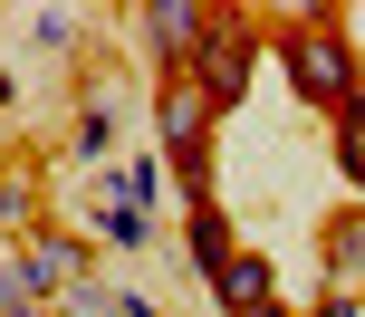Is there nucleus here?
<instances>
[{"label": "nucleus", "instance_id": "nucleus-19", "mask_svg": "<svg viewBox=\"0 0 365 317\" xmlns=\"http://www.w3.org/2000/svg\"><path fill=\"white\" fill-rule=\"evenodd\" d=\"M0 106H10V68H0Z\"/></svg>", "mask_w": 365, "mask_h": 317}, {"label": "nucleus", "instance_id": "nucleus-18", "mask_svg": "<svg viewBox=\"0 0 365 317\" xmlns=\"http://www.w3.org/2000/svg\"><path fill=\"white\" fill-rule=\"evenodd\" d=\"M0 317H58V308H0Z\"/></svg>", "mask_w": 365, "mask_h": 317}, {"label": "nucleus", "instance_id": "nucleus-9", "mask_svg": "<svg viewBox=\"0 0 365 317\" xmlns=\"http://www.w3.org/2000/svg\"><path fill=\"white\" fill-rule=\"evenodd\" d=\"M327 135H336V173H346V183H356V202H365V106H346Z\"/></svg>", "mask_w": 365, "mask_h": 317}, {"label": "nucleus", "instance_id": "nucleus-10", "mask_svg": "<svg viewBox=\"0 0 365 317\" xmlns=\"http://www.w3.org/2000/svg\"><path fill=\"white\" fill-rule=\"evenodd\" d=\"M96 183H106V202L154 212V192H164V164H125V173H96Z\"/></svg>", "mask_w": 365, "mask_h": 317}, {"label": "nucleus", "instance_id": "nucleus-2", "mask_svg": "<svg viewBox=\"0 0 365 317\" xmlns=\"http://www.w3.org/2000/svg\"><path fill=\"white\" fill-rule=\"evenodd\" d=\"M212 125H221V106L202 96V77L154 87V135H164V173H173L182 202H212Z\"/></svg>", "mask_w": 365, "mask_h": 317}, {"label": "nucleus", "instance_id": "nucleus-8", "mask_svg": "<svg viewBox=\"0 0 365 317\" xmlns=\"http://www.w3.org/2000/svg\"><path fill=\"white\" fill-rule=\"evenodd\" d=\"M182 250H192V269H202V279H212V269L221 260H231V222H221V202H192V222H182Z\"/></svg>", "mask_w": 365, "mask_h": 317}, {"label": "nucleus", "instance_id": "nucleus-15", "mask_svg": "<svg viewBox=\"0 0 365 317\" xmlns=\"http://www.w3.org/2000/svg\"><path fill=\"white\" fill-rule=\"evenodd\" d=\"M29 222V183H0V231H19Z\"/></svg>", "mask_w": 365, "mask_h": 317}, {"label": "nucleus", "instance_id": "nucleus-16", "mask_svg": "<svg viewBox=\"0 0 365 317\" xmlns=\"http://www.w3.org/2000/svg\"><path fill=\"white\" fill-rule=\"evenodd\" d=\"M308 317H365V298H317Z\"/></svg>", "mask_w": 365, "mask_h": 317}, {"label": "nucleus", "instance_id": "nucleus-14", "mask_svg": "<svg viewBox=\"0 0 365 317\" xmlns=\"http://www.w3.org/2000/svg\"><path fill=\"white\" fill-rule=\"evenodd\" d=\"M58 317H125V298H106V289H68Z\"/></svg>", "mask_w": 365, "mask_h": 317}, {"label": "nucleus", "instance_id": "nucleus-4", "mask_svg": "<svg viewBox=\"0 0 365 317\" xmlns=\"http://www.w3.org/2000/svg\"><path fill=\"white\" fill-rule=\"evenodd\" d=\"M135 38H145V58L164 77H192L202 38H212V10L202 0H135Z\"/></svg>", "mask_w": 365, "mask_h": 317}, {"label": "nucleus", "instance_id": "nucleus-17", "mask_svg": "<svg viewBox=\"0 0 365 317\" xmlns=\"http://www.w3.org/2000/svg\"><path fill=\"white\" fill-rule=\"evenodd\" d=\"M125 317H164V308H154V298H135V289H125Z\"/></svg>", "mask_w": 365, "mask_h": 317}, {"label": "nucleus", "instance_id": "nucleus-3", "mask_svg": "<svg viewBox=\"0 0 365 317\" xmlns=\"http://www.w3.org/2000/svg\"><path fill=\"white\" fill-rule=\"evenodd\" d=\"M192 77H202V96L231 115L240 96H250V77H259V19L250 10H212V38H202Z\"/></svg>", "mask_w": 365, "mask_h": 317}, {"label": "nucleus", "instance_id": "nucleus-11", "mask_svg": "<svg viewBox=\"0 0 365 317\" xmlns=\"http://www.w3.org/2000/svg\"><path fill=\"white\" fill-rule=\"evenodd\" d=\"M115 145V96H96L87 115H77V154H106Z\"/></svg>", "mask_w": 365, "mask_h": 317}, {"label": "nucleus", "instance_id": "nucleus-13", "mask_svg": "<svg viewBox=\"0 0 365 317\" xmlns=\"http://www.w3.org/2000/svg\"><path fill=\"white\" fill-rule=\"evenodd\" d=\"M77 38V10H29V48H68Z\"/></svg>", "mask_w": 365, "mask_h": 317}, {"label": "nucleus", "instance_id": "nucleus-20", "mask_svg": "<svg viewBox=\"0 0 365 317\" xmlns=\"http://www.w3.org/2000/svg\"><path fill=\"white\" fill-rule=\"evenodd\" d=\"M250 317H289V308H250Z\"/></svg>", "mask_w": 365, "mask_h": 317}, {"label": "nucleus", "instance_id": "nucleus-7", "mask_svg": "<svg viewBox=\"0 0 365 317\" xmlns=\"http://www.w3.org/2000/svg\"><path fill=\"white\" fill-rule=\"evenodd\" d=\"M212 298L231 308V317H250V308H279V269L259 260V250H231V260L212 269Z\"/></svg>", "mask_w": 365, "mask_h": 317}, {"label": "nucleus", "instance_id": "nucleus-5", "mask_svg": "<svg viewBox=\"0 0 365 317\" xmlns=\"http://www.w3.org/2000/svg\"><path fill=\"white\" fill-rule=\"evenodd\" d=\"M10 269H19V289H29V308H48V298H68V289H77V269H87V250H77L68 231H38V241L19 250Z\"/></svg>", "mask_w": 365, "mask_h": 317}, {"label": "nucleus", "instance_id": "nucleus-12", "mask_svg": "<svg viewBox=\"0 0 365 317\" xmlns=\"http://www.w3.org/2000/svg\"><path fill=\"white\" fill-rule=\"evenodd\" d=\"M96 231H106V250H145V212H135V202H106Z\"/></svg>", "mask_w": 365, "mask_h": 317}, {"label": "nucleus", "instance_id": "nucleus-6", "mask_svg": "<svg viewBox=\"0 0 365 317\" xmlns=\"http://www.w3.org/2000/svg\"><path fill=\"white\" fill-rule=\"evenodd\" d=\"M317 260H327V298H356L365 289V202H346L317 231Z\"/></svg>", "mask_w": 365, "mask_h": 317}, {"label": "nucleus", "instance_id": "nucleus-1", "mask_svg": "<svg viewBox=\"0 0 365 317\" xmlns=\"http://www.w3.org/2000/svg\"><path fill=\"white\" fill-rule=\"evenodd\" d=\"M279 68H289V87L308 96L317 115H346V106H365V68H356V38L336 29V10H289V38H279Z\"/></svg>", "mask_w": 365, "mask_h": 317}]
</instances>
